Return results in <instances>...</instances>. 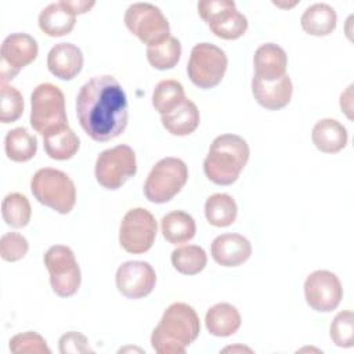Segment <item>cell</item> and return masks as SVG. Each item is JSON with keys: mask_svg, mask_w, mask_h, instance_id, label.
Returning <instances> with one entry per match:
<instances>
[{"mask_svg": "<svg viewBox=\"0 0 354 354\" xmlns=\"http://www.w3.org/2000/svg\"><path fill=\"white\" fill-rule=\"evenodd\" d=\"M353 84H350L347 87V90L340 95V108L342 111H344V113L347 115L348 119L353 118L351 111H353Z\"/></svg>", "mask_w": 354, "mask_h": 354, "instance_id": "f35d334b", "label": "cell"}, {"mask_svg": "<svg viewBox=\"0 0 354 354\" xmlns=\"http://www.w3.org/2000/svg\"><path fill=\"white\" fill-rule=\"evenodd\" d=\"M252 93L254 100L266 109L278 111L290 102L293 86L288 75L277 80H263L257 76L252 79Z\"/></svg>", "mask_w": 354, "mask_h": 354, "instance_id": "e0dca14e", "label": "cell"}, {"mask_svg": "<svg viewBox=\"0 0 354 354\" xmlns=\"http://www.w3.org/2000/svg\"><path fill=\"white\" fill-rule=\"evenodd\" d=\"M162 116L163 127L173 136H188L196 130L201 115L191 100H184L176 109Z\"/></svg>", "mask_w": 354, "mask_h": 354, "instance_id": "cb8c5ba5", "label": "cell"}, {"mask_svg": "<svg viewBox=\"0 0 354 354\" xmlns=\"http://www.w3.org/2000/svg\"><path fill=\"white\" fill-rule=\"evenodd\" d=\"M0 87V120L3 123H12L18 120L24 112V97L15 87L7 83H1Z\"/></svg>", "mask_w": 354, "mask_h": 354, "instance_id": "d6a6232c", "label": "cell"}, {"mask_svg": "<svg viewBox=\"0 0 354 354\" xmlns=\"http://www.w3.org/2000/svg\"><path fill=\"white\" fill-rule=\"evenodd\" d=\"M4 151L14 162H28L37 152V138L25 127H15L4 138Z\"/></svg>", "mask_w": 354, "mask_h": 354, "instance_id": "484cf974", "label": "cell"}, {"mask_svg": "<svg viewBox=\"0 0 354 354\" xmlns=\"http://www.w3.org/2000/svg\"><path fill=\"white\" fill-rule=\"evenodd\" d=\"M311 138L317 149L325 153H336L342 151L348 140L346 127L336 119L318 120L311 131Z\"/></svg>", "mask_w": 354, "mask_h": 354, "instance_id": "ffe728a7", "label": "cell"}, {"mask_svg": "<svg viewBox=\"0 0 354 354\" xmlns=\"http://www.w3.org/2000/svg\"><path fill=\"white\" fill-rule=\"evenodd\" d=\"M235 350H242V351H250L249 348H246V347H227V348H224L223 351H235Z\"/></svg>", "mask_w": 354, "mask_h": 354, "instance_id": "ab89813d", "label": "cell"}, {"mask_svg": "<svg viewBox=\"0 0 354 354\" xmlns=\"http://www.w3.org/2000/svg\"><path fill=\"white\" fill-rule=\"evenodd\" d=\"M83 53L72 43L55 44L47 55L48 71L61 80H72L83 68Z\"/></svg>", "mask_w": 354, "mask_h": 354, "instance_id": "ac0fdd59", "label": "cell"}, {"mask_svg": "<svg viewBox=\"0 0 354 354\" xmlns=\"http://www.w3.org/2000/svg\"><path fill=\"white\" fill-rule=\"evenodd\" d=\"M59 353L69 354V353H93V350L88 347V340L84 335L79 332H68L59 337Z\"/></svg>", "mask_w": 354, "mask_h": 354, "instance_id": "8d00e7d4", "label": "cell"}, {"mask_svg": "<svg viewBox=\"0 0 354 354\" xmlns=\"http://www.w3.org/2000/svg\"><path fill=\"white\" fill-rule=\"evenodd\" d=\"M76 115L94 141L105 142L120 136L129 119L127 97L120 83L111 75L91 77L76 97Z\"/></svg>", "mask_w": 354, "mask_h": 354, "instance_id": "6da1fadb", "label": "cell"}, {"mask_svg": "<svg viewBox=\"0 0 354 354\" xmlns=\"http://www.w3.org/2000/svg\"><path fill=\"white\" fill-rule=\"evenodd\" d=\"M254 76L271 82L286 75L288 57L282 47L275 43L261 44L253 57Z\"/></svg>", "mask_w": 354, "mask_h": 354, "instance_id": "d6986e66", "label": "cell"}, {"mask_svg": "<svg viewBox=\"0 0 354 354\" xmlns=\"http://www.w3.org/2000/svg\"><path fill=\"white\" fill-rule=\"evenodd\" d=\"M227 66L225 53L220 47L205 41L192 47L187 72L196 87L206 90L216 87L223 80Z\"/></svg>", "mask_w": 354, "mask_h": 354, "instance_id": "52a82bcc", "label": "cell"}, {"mask_svg": "<svg viewBox=\"0 0 354 354\" xmlns=\"http://www.w3.org/2000/svg\"><path fill=\"white\" fill-rule=\"evenodd\" d=\"M207 263L206 252L198 245H187L171 252L173 267L184 275L199 274Z\"/></svg>", "mask_w": 354, "mask_h": 354, "instance_id": "f546056e", "label": "cell"}, {"mask_svg": "<svg viewBox=\"0 0 354 354\" xmlns=\"http://www.w3.org/2000/svg\"><path fill=\"white\" fill-rule=\"evenodd\" d=\"M30 191L39 203L68 214L76 203V188L69 176L61 170L43 167L30 180Z\"/></svg>", "mask_w": 354, "mask_h": 354, "instance_id": "5b68a950", "label": "cell"}, {"mask_svg": "<svg viewBox=\"0 0 354 354\" xmlns=\"http://www.w3.org/2000/svg\"><path fill=\"white\" fill-rule=\"evenodd\" d=\"M188 180V167L178 158H163L149 171L144 194L149 202L166 203L173 199Z\"/></svg>", "mask_w": 354, "mask_h": 354, "instance_id": "8992f818", "label": "cell"}, {"mask_svg": "<svg viewBox=\"0 0 354 354\" xmlns=\"http://www.w3.org/2000/svg\"><path fill=\"white\" fill-rule=\"evenodd\" d=\"M43 144L46 153L55 160L71 159L80 147L79 137L69 126L44 136Z\"/></svg>", "mask_w": 354, "mask_h": 354, "instance_id": "4316f807", "label": "cell"}, {"mask_svg": "<svg viewBox=\"0 0 354 354\" xmlns=\"http://www.w3.org/2000/svg\"><path fill=\"white\" fill-rule=\"evenodd\" d=\"M29 243L18 232H7L0 239V256L6 261H18L28 253Z\"/></svg>", "mask_w": 354, "mask_h": 354, "instance_id": "d590c367", "label": "cell"}, {"mask_svg": "<svg viewBox=\"0 0 354 354\" xmlns=\"http://www.w3.org/2000/svg\"><path fill=\"white\" fill-rule=\"evenodd\" d=\"M329 335L332 342L339 347H353L354 344V314L350 310L340 311L333 318Z\"/></svg>", "mask_w": 354, "mask_h": 354, "instance_id": "836d02e7", "label": "cell"}, {"mask_svg": "<svg viewBox=\"0 0 354 354\" xmlns=\"http://www.w3.org/2000/svg\"><path fill=\"white\" fill-rule=\"evenodd\" d=\"M160 228L163 238L173 245H181L191 241L196 232L194 217L183 210H173L163 216Z\"/></svg>", "mask_w": 354, "mask_h": 354, "instance_id": "d4e9b609", "label": "cell"}, {"mask_svg": "<svg viewBox=\"0 0 354 354\" xmlns=\"http://www.w3.org/2000/svg\"><path fill=\"white\" fill-rule=\"evenodd\" d=\"M181 57V44L178 39L169 36L166 40L148 46L147 47V58L148 62L159 71L171 69L177 65Z\"/></svg>", "mask_w": 354, "mask_h": 354, "instance_id": "4dcf8cb0", "label": "cell"}, {"mask_svg": "<svg viewBox=\"0 0 354 354\" xmlns=\"http://www.w3.org/2000/svg\"><path fill=\"white\" fill-rule=\"evenodd\" d=\"M30 124L43 137L68 127L65 97L55 84H39L30 95Z\"/></svg>", "mask_w": 354, "mask_h": 354, "instance_id": "277c9868", "label": "cell"}, {"mask_svg": "<svg viewBox=\"0 0 354 354\" xmlns=\"http://www.w3.org/2000/svg\"><path fill=\"white\" fill-rule=\"evenodd\" d=\"M136 173V153L126 144L102 151L95 160V178L106 189L120 188Z\"/></svg>", "mask_w": 354, "mask_h": 354, "instance_id": "30bf717a", "label": "cell"}, {"mask_svg": "<svg viewBox=\"0 0 354 354\" xmlns=\"http://www.w3.org/2000/svg\"><path fill=\"white\" fill-rule=\"evenodd\" d=\"M213 260L224 267H236L245 263L252 254V245L241 234H221L210 246Z\"/></svg>", "mask_w": 354, "mask_h": 354, "instance_id": "2e32d148", "label": "cell"}, {"mask_svg": "<svg viewBox=\"0 0 354 354\" xmlns=\"http://www.w3.org/2000/svg\"><path fill=\"white\" fill-rule=\"evenodd\" d=\"M75 15L79 14H86L94 6L95 1H88V0H61Z\"/></svg>", "mask_w": 354, "mask_h": 354, "instance_id": "74e56055", "label": "cell"}, {"mask_svg": "<svg viewBox=\"0 0 354 354\" xmlns=\"http://www.w3.org/2000/svg\"><path fill=\"white\" fill-rule=\"evenodd\" d=\"M336 11L326 3H315L306 8L300 18L303 30L313 36H326L336 29Z\"/></svg>", "mask_w": 354, "mask_h": 354, "instance_id": "603a6c76", "label": "cell"}, {"mask_svg": "<svg viewBox=\"0 0 354 354\" xmlns=\"http://www.w3.org/2000/svg\"><path fill=\"white\" fill-rule=\"evenodd\" d=\"M198 12L210 30L220 39H239L248 29L246 17L236 10L235 3L231 0L199 1Z\"/></svg>", "mask_w": 354, "mask_h": 354, "instance_id": "8fae6325", "label": "cell"}, {"mask_svg": "<svg viewBox=\"0 0 354 354\" xmlns=\"http://www.w3.org/2000/svg\"><path fill=\"white\" fill-rule=\"evenodd\" d=\"M155 283V270L147 261H126L116 271V288L127 299L148 296L153 290Z\"/></svg>", "mask_w": 354, "mask_h": 354, "instance_id": "9a60e30c", "label": "cell"}, {"mask_svg": "<svg viewBox=\"0 0 354 354\" xmlns=\"http://www.w3.org/2000/svg\"><path fill=\"white\" fill-rule=\"evenodd\" d=\"M1 216L6 224L12 228L28 225L32 216V207L28 198L19 192L8 194L1 203Z\"/></svg>", "mask_w": 354, "mask_h": 354, "instance_id": "1f68e13d", "label": "cell"}, {"mask_svg": "<svg viewBox=\"0 0 354 354\" xmlns=\"http://www.w3.org/2000/svg\"><path fill=\"white\" fill-rule=\"evenodd\" d=\"M44 266L50 274L53 290L61 297L73 296L82 282L75 253L65 245H54L44 254Z\"/></svg>", "mask_w": 354, "mask_h": 354, "instance_id": "ba28073f", "label": "cell"}, {"mask_svg": "<svg viewBox=\"0 0 354 354\" xmlns=\"http://www.w3.org/2000/svg\"><path fill=\"white\" fill-rule=\"evenodd\" d=\"M249 145L236 134H221L210 144L203 160L206 177L217 185L235 183L249 160Z\"/></svg>", "mask_w": 354, "mask_h": 354, "instance_id": "3957f363", "label": "cell"}, {"mask_svg": "<svg viewBox=\"0 0 354 354\" xmlns=\"http://www.w3.org/2000/svg\"><path fill=\"white\" fill-rule=\"evenodd\" d=\"M156 220L144 207L130 209L120 223L119 242L120 246L133 254L148 252L156 238Z\"/></svg>", "mask_w": 354, "mask_h": 354, "instance_id": "7c38bea8", "label": "cell"}, {"mask_svg": "<svg viewBox=\"0 0 354 354\" xmlns=\"http://www.w3.org/2000/svg\"><path fill=\"white\" fill-rule=\"evenodd\" d=\"M127 29L144 44L153 46L170 36V25L159 7L151 3H133L124 12Z\"/></svg>", "mask_w": 354, "mask_h": 354, "instance_id": "9c48e42d", "label": "cell"}, {"mask_svg": "<svg viewBox=\"0 0 354 354\" xmlns=\"http://www.w3.org/2000/svg\"><path fill=\"white\" fill-rule=\"evenodd\" d=\"M184 100L185 93L183 84L173 79L159 82L152 93V105L160 115L171 112L183 104Z\"/></svg>", "mask_w": 354, "mask_h": 354, "instance_id": "f1b7e54d", "label": "cell"}, {"mask_svg": "<svg viewBox=\"0 0 354 354\" xmlns=\"http://www.w3.org/2000/svg\"><path fill=\"white\" fill-rule=\"evenodd\" d=\"M201 322L196 311L187 303L170 304L151 335L152 348L159 354H183L196 340Z\"/></svg>", "mask_w": 354, "mask_h": 354, "instance_id": "7a4b0ae2", "label": "cell"}, {"mask_svg": "<svg viewBox=\"0 0 354 354\" xmlns=\"http://www.w3.org/2000/svg\"><path fill=\"white\" fill-rule=\"evenodd\" d=\"M205 324L213 336L227 337L234 335L241 326V314L230 303H217L212 306L205 317Z\"/></svg>", "mask_w": 354, "mask_h": 354, "instance_id": "7402d4cb", "label": "cell"}, {"mask_svg": "<svg viewBox=\"0 0 354 354\" xmlns=\"http://www.w3.org/2000/svg\"><path fill=\"white\" fill-rule=\"evenodd\" d=\"M304 296L313 310L329 313L339 306L343 297V288L336 274L326 270H317L304 282Z\"/></svg>", "mask_w": 354, "mask_h": 354, "instance_id": "5bb4252c", "label": "cell"}, {"mask_svg": "<svg viewBox=\"0 0 354 354\" xmlns=\"http://www.w3.org/2000/svg\"><path fill=\"white\" fill-rule=\"evenodd\" d=\"M37 41L28 33H11L1 44L0 55V80L7 83L12 80L22 68L33 62L37 57Z\"/></svg>", "mask_w": 354, "mask_h": 354, "instance_id": "4fadbf2b", "label": "cell"}, {"mask_svg": "<svg viewBox=\"0 0 354 354\" xmlns=\"http://www.w3.org/2000/svg\"><path fill=\"white\" fill-rule=\"evenodd\" d=\"M75 22L76 15L62 1L48 4L39 14L40 29L51 37H59L71 33Z\"/></svg>", "mask_w": 354, "mask_h": 354, "instance_id": "44dd1931", "label": "cell"}, {"mask_svg": "<svg viewBox=\"0 0 354 354\" xmlns=\"http://www.w3.org/2000/svg\"><path fill=\"white\" fill-rule=\"evenodd\" d=\"M10 351L15 354H50L51 350L47 347V342L37 332H24L11 337Z\"/></svg>", "mask_w": 354, "mask_h": 354, "instance_id": "e575fe53", "label": "cell"}, {"mask_svg": "<svg viewBox=\"0 0 354 354\" xmlns=\"http://www.w3.org/2000/svg\"><path fill=\"white\" fill-rule=\"evenodd\" d=\"M238 214L235 201L228 194H213L206 199L205 216L209 224L214 227L231 225Z\"/></svg>", "mask_w": 354, "mask_h": 354, "instance_id": "83f0119b", "label": "cell"}]
</instances>
